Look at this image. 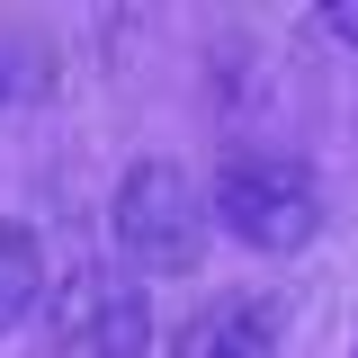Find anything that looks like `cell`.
<instances>
[{
    "label": "cell",
    "instance_id": "cell-1",
    "mask_svg": "<svg viewBox=\"0 0 358 358\" xmlns=\"http://www.w3.org/2000/svg\"><path fill=\"white\" fill-rule=\"evenodd\" d=\"M117 251H126L143 278H179V268L206 260V197H197V179L179 171V162H134L117 179Z\"/></svg>",
    "mask_w": 358,
    "mask_h": 358
},
{
    "label": "cell",
    "instance_id": "cell-2",
    "mask_svg": "<svg viewBox=\"0 0 358 358\" xmlns=\"http://www.w3.org/2000/svg\"><path fill=\"white\" fill-rule=\"evenodd\" d=\"M215 224L251 251H305L322 233V188L296 152H242L215 179Z\"/></svg>",
    "mask_w": 358,
    "mask_h": 358
},
{
    "label": "cell",
    "instance_id": "cell-3",
    "mask_svg": "<svg viewBox=\"0 0 358 358\" xmlns=\"http://www.w3.org/2000/svg\"><path fill=\"white\" fill-rule=\"evenodd\" d=\"M45 341L54 358H143L152 341V305H143V287H134L126 268H72L63 287H54V305H45Z\"/></svg>",
    "mask_w": 358,
    "mask_h": 358
},
{
    "label": "cell",
    "instance_id": "cell-4",
    "mask_svg": "<svg viewBox=\"0 0 358 358\" xmlns=\"http://www.w3.org/2000/svg\"><path fill=\"white\" fill-rule=\"evenodd\" d=\"M278 341H287V305L233 287V296H215V305H197L179 322L171 358H278Z\"/></svg>",
    "mask_w": 358,
    "mask_h": 358
},
{
    "label": "cell",
    "instance_id": "cell-5",
    "mask_svg": "<svg viewBox=\"0 0 358 358\" xmlns=\"http://www.w3.org/2000/svg\"><path fill=\"white\" fill-rule=\"evenodd\" d=\"M36 287H45V251H36V233L0 215V341H9V331L36 313Z\"/></svg>",
    "mask_w": 358,
    "mask_h": 358
},
{
    "label": "cell",
    "instance_id": "cell-6",
    "mask_svg": "<svg viewBox=\"0 0 358 358\" xmlns=\"http://www.w3.org/2000/svg\"><path fill=\"white\" fill-rule=\"evenodd\" d=\"M322 27H331L341 45H358V0H331V9H322Z\"/></svg>",
    "mask_w": 358,
    "mask_h": 358
},
{
    "label": "cell",
    "instance_id": "cell-7",
    "mask_svg": "<svg viewBox=\"0 0 358 358\" xmlns=\"http://www.w3.org/2000/svg\"><path fill=\"white\" fill-rule=\"evenodd\" d=\"M0 99H9V72H0Z\"/></svg>",
    "mask_w": 358,
    "mask_h": 358
}]
</instances>
